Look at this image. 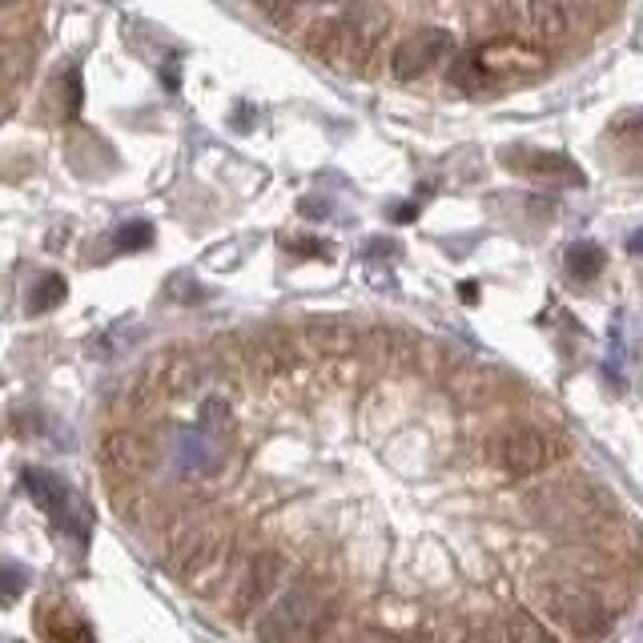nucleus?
<instances>
[{"mask_svg": "<svg viewBox=\"0 0 643 643\" xmlns=\"http://www.w3.org/2000/svg\"><path fill=\"white\" fill-rule=\"evenodd\" d=\"M611 591H616V579L608 587L603 579H591L584 572H567V575H555V579H539L535 603L567 635L599 640V635H608L616 628V616L623 608V599H616Z\"/></svg>", "mask_w": 643, "mask_h": 643, "instance_id": "1", "label": "nucleus"}, {"mask_svg": "<svg viewBox=\"0 0 643 643\" xmlns=\"http://www.w3.org/2000/svg\"><path fill=\"white\" fill-rule=\"evenodd\" d=\"M386 29H390V12L375 0L334 9L326 21L310 29V53L334 73H363L375 60Z\"/></svg>", "mask_w": 643, "mask_h": 643, "instance_id": "2", "label": "nucleus"}, {"mask_svg": "<svg viewBox=\"0 0 643 643\" xmlns=\"http://www.w3.org/2000/svg\"><path fill=\"white\" fill-rule=\"evenodd\" d=\"M547 69V53L519 36H491L463 57H451V85L463 93H487L495 85L531 81Z\"/></svg>", "mask_w": 643, "mask_h": 643, "instance_id": "3", "label": "nucleus"}, {"mask_svg": "<svg viewBox=\"0 0 643 643\" xmlns=\"http://www.w3.org/2000/svg\"><path fill=\"white\" fill-rule=\"evenodd\" d=\"M225 555H230V531L210 514L186 511L169 523V563L189 587H201L222 572Z\"/></svg>", "mask_w": 643, "mask_h": 643, "instance_id": "4", "label": "nucleus"}, {"mask_svg": "<svg viewBox=\"0 0 643 643\" xmlns=\"http://www.w3.org/2000/svg\"><path fill=\"white\" fill-rule=\"evenodd\" d=\"M274 603L262 611L254 632L262 640H318V635L334 632V603L318 596L310 584H293L290 591H274Z\"/></svg>", "mask_w": 643, "mask_h": 643, "instance_id": "5", "label": "nucleus"}, {"mask_svg": "<svg viewBox=\"0 0 643 643\" xmlns=\"http://www.w3.org/2000/svg\"><path fill=\"white\" fill-rule=\"evenodd\" d=\"M526 511L535 514L543 526H551V531H572V535L608 519V514L599 511V495L579 479L539 487L535 495H526Z\"/></svg>", "mask_w": 643, "mask_h": 643, "instance_id": "6", "label": "nucleus"}, {"mask_svg": "<svg viewBox=\"0 0 643 643\" xmlns=\"http://www.w3.org/2000/svg\"><path fill=\"white\" fill-rule=\"evenodd\" d=\"M451 57H455V36L446 29H419V33L402 36L395 45L390 73H395V81H419V77L446 65Z\"/></svg>", "mask_w": 643, "mask_h": 643, "instance_id": "7", "label": "nucleus"}, {"mask_svg": "<svg viewBox=\"0 0 643 643\" xmlns=\"http://www.w3.org/2000/svg\"><path fill=\"white\" fill-rule=\"evenodd\" d=\"M495 463L511 479H531V475H539V470H547L555 463V443L539 426H514V431H507L495 443Z\"/></svg>", "mask_w": 643, "mask_h": 643, "instance_id": "8", "label": "nucleus"}, {"mask_svg": "<svg viewBox=\"0 0 643 643\" xmlns=\"http://www.w3.org/2000/svg\"><path fill=\"white\" fill-rule=\"evenodd\" d=\"M286 579V559L278 551H257L254 559L242 567V575L234 579V620H250L254 611H262L269 603V596Z\"/></svg>", "mask_w": 643, "mask_h": 643, "instance_id": "9", "label": "nucleus"}, {"mask_svg": "<svg viewBox=\"0 0 643 643\" xmlns=\"http://www.w3.org/2000/svg\"><path fill=\"white\" fill-rule=\"evenodd\" d=\"M101 463L109 467V475H118L121 483H141L157 467V451L141 431L133 426H118L101 439Z\"/></svg>", "mask_w": 643, "mask_h": 643, "instance_id": "10", "label": "nucleus"}, {"mask_svg": "<svg viewBox=\"0 0 643 643\" xmlns=\"http://www.w3.org/2000/svg\"><path fill=\"white\" fill-rule=\"evenodd\" d=\"M526 24L539 41L563 45L587 29V0H526Z\"/></svg>", "mask_w": 643, "mask_h": 643, "instance_id": "11", "label": "nucleus"}, {"mask_svg": "<svg viewBox=\"0 0 643 643\" xmlns=\"http://www.w3.org/2000/svg\"><path fill=\"white\" fill-rule=\"evenodd\" d=\"M511 169L535 177V181H547V186H584L587 177L575 162H567L563 153H543V149H519L511 153Z\"/></svg>", "mask_w": 643, "mask_h": 643, "instance_id": "12", "label": "nucleus"}, {"mask_svg": "<svg viewBox=\"0 0 643 643\" xmlns=\"http://www.w3.org/2000/svg\"><path fill=\"white\" fill-rule=\"evenodd\" d=\"M206 383V358L198 351H174L157 366V390L162 395H189V390H198Z\"/></svg>", "mask_w": 643, "mask_h": 643, "instance_id": "13", "label": "nucleus"}, {"mask_svg": "<svg viewBox=\"0 0 643 643\" xmlns=\"http://www.w3.org/2000/svg\"><path fill=\"white\" fill-rule=\"evenodd\" d=\"M24 491H29V499H33L57 526L69 523V491H65V483H60L53 470L29 467L24 470Z\"/></svg>", "mask_w": 643, "mask_h": 643, "instance_id": "14", "label": "nucleus"}, {"mask_svg": "<svg viewBox=\"0 0 643 643\" xmlns=\"http://www.w3.org/2000/svg\"><path fill=\"white\" fill-rule=\"evenodd\" d=\"M302 339L314 354H354L363 346V334L351 322H339V318H318V322H310Z\"/></svg>", "mask_w": 643, "mask_h": 643, "instance_id": "15", "label": "nucleus"}, {"mask_svg": "<svg viewBox=\"0 0 643 643\" xmlns=\"http://www.w3.org/2000/svg\"><path fill=\"white\" fill-rule=\"evenodd\" d=\"M262 9H266L269 21L281 24V29H306V33L334 12L330 9V0H266Z\"/></svg>", "mask_w": 643, "mask_h": 643, "instance_id": "16", "label": "nucleus"}, {"mask_svg": "<svg viewBox=\"0 0 643 643\" xmlns=\"http://www.w3.org/2000/svg\"><path fill=\"white\" fill-rule=\"evenodd\" d=\"M36 628H41V635H48V640H89V623L77 620V611L73 608H41V616H36Z\"/></svg>", "mask_w": 643, "mask_h": 643, "instance_id": "17", "label": "nucleus"}, {"mask_svg": "<svg viewBox=\"0 0 643 643\" xmlns=\"http://www.w3.org/2000/svg\"><path fill=\"white\" fill-rule=\"evenodd\" d=\"M603 266H608V254H603L599 242H575L567 250V274L575 281H596L603 274Z\"/></svg>", "mask_w": 643, "mask_h": 643, "instance_id": "18", "label": "nucleus"}, {"mask_svg": "<svg viewBox=\"0 0 643 643\" xmlns=\"http://www.w3.org/2000/svg\"><path fill=\"white\" fill-rule=\"evenodd\" d=\"M475 635H491V640H551L547 628L535 620H526V616H507V620L479 628Z\"/></svg>", "mask_w": 643, "mask_h": 643, "instance_id": "19", "label": "nucleus"}, {"mask_svg": "<svg viewBox=\"0 0 643 643\" xmlns=\"http://www.w3.org/2000/svg\"><path fill=\"white\" fill-rule=\"evenodd\" d=\"M65 278L60 274H41L33 286V293H29V314H48V310H57L60 302H65Z\"/></svg>", "mask_w": 643, "mask_h": 643, "instance_id": "20", "label": "nucleus"}, {"mask_svg": "<svg viewBox=\"0 0 643 643\" xmlns=\"http://www.w3.org/2000/svg\"><path fill=\"white\" fill-rule=\"evenodd\" d=\"M113 246L121 250V254H137V250H149L153 246V225L149 222H125L113 234Z\"/></svg>", "mask_w": 643, "mask_h": 643, "instance_id": "21", "label": "nucleus"}, {"mask_svg": "<svg viewBox=\"0 0 643 643\" xmlns=\"http://www.w3.org/2000/svg\"><path fill=\"white\" fill-rule=\"evenodd\" d=\"M60 109H65V118H77L81 113V73L73 69H65L60 73Z\"/></svg>", "mask_w": 643, "mask_h": 643, "instance_id": "22", "label": "nucleus"}, {"mask_svg": "<svg viewBox=\"0 0 643 643\" xmlns=\"http://www.w3.org/2000/svg\"><path fill=\"white\" fill-rule=\"evenodd\" d=\"M21 591H24L21 567H0V603H16Z\"/></svg>", "mask_w": 643, "mask_h": 643, "instance_id": "23", "label": "nucleus"}, {"mask_svg": "<svg viewBox=\"0 0 643 643\" xmlns=\"http://www.w3.org/2000/svg\"><path fill=\"white\" fill-rule=\"evenodd\" d=\"M286 250H290V254H310V257L330 254V246L326 242H318V237H293V242H286Z\"/></svg>", "mask_w": 643, "mask_h": 643, "instance_id": "24", "label": "nucleus"}, {"mask_svg": "<svg viewBox=\"0 0 643 643\" xmlns=\"http://www.w3.org/2000/svg\"><path fill=\"white\" fill-rule=\"evenodd\" d=\"M24 0H0V12H12V9H21Z\"/></svg>", "mask_w": 643, "mask_h": 643, "instance_id": "25", "label": "nucleus"}]
</instances>
